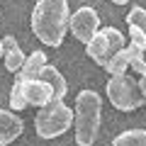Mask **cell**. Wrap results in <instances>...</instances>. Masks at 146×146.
Returning <instances> with one entry per match:
<instances>
[{
    "instance_id": "8fae6325",
    "label": "cell",
    "mask_w": 146,
    "mask_h": 146,
    "mask_svg": "<svg viewBox=\"0 0 146 146\" xmlns=\"http://www.w3.org/2000/svg\"><path fill=\"white\" fill-rule=\"evenodd\" d=\"M44 66H46V54H44V51H34V54H29V56H27L25 66H22L20 73H17V78H20V80L36 78V76H39V71H42Z\"/></svg>"
},
{
    "instance_id": "6da1fadb",
    "label": "cell",
    "mask_w": 146,
    "mask_h": 146,
    "mask_svg": "<svg viewBox=\"0 0 146 146\" xmlns=\"http://www.w3.org/2000/svg\"><path fill=\"white\" fill-rule=\"evenodd\" d=\"M71 10L68 0H36L32 10V32L46 46H61L68 32Z\"/></svg>"
},
{
    "instance_id": "8992f818",
    "label": "cell",
    "mask_w": 146,
    "mask_h": 146,
    "mask_svg": "<svg viewBox=\"0 0 146 146\" xmlns=\"http://www.w3.org/2000/svg\"><path fill=\"white\" fill-rule=\"evenodd\" d=\"M68 29H71V34L76 36L78 42L88 44L90 39L100 32V17H98V12H95V7H88V5L78 7V10L71 15Z\"/></svg>"
},
{
    "instance_id": "7a4b0ae2",
    "label": "cell",
    "mask_w": 146,
    "mask_h": 146,
    "mask_svg": "<svg viewBox=\"0 0 146 146\" xmlns=\"http://www.w3.org/2000/svg\"><path fill=\"white\" fill-rule=\"evenodd\" d=\"M102 100L95 90H80L76 98V144L93 146L100 129Z\"/></svg>"
},
{
    "instance_id": "2e32d148",
    "label": "cell",
    "mask_w": 146,
    "mask_h": 146,
    "mask_svg": "<svg viewBox=\"0 0 146 146\" xmlns=\"http://www.w3.org/2000/svg\"><path fill=\"white\" fill-rule=\"evenodd\" d=\"M129 68L134 73H139V76H144L146 73V61H144V51L136 46H129Z\"/></svg>"
},
{
    "instance_id": "9c48e42d",
    "label": "cell",
    "mask_w": 146,
    "mask_h": 146,
    "mask_svg": "<svg viewBox=\"0 0 146 146\" xmlns=\"http://www.w3.org/2000/svg\"><path fill=\"white\" fill-rule=\"evenodd\" d=\"M3 49H5V54H3V58H5V68L10 73H20V68L25 66V61H27V56L22 54L17 39H15V36H5V39H3Z\"/></svg>"
},
{
    "instance_id": "5b68a950",
    "label": "cell",
    "mask_w": 146,
    "mask_h": 146,
    "mask_svg": "<svg viewBox=\"0 0 146 146\" xmlns=\"http://www.w3.org/2000/svg\"><path fill=\"white\" fill-rule=\"evenodd\" d=\"M122 49H124V34H122L119 29H115V27H102V29L85 44V54H88L95 63H100L102 68L107 66L110 58L115 56L117 51H122Z\"/></svg>"
},
{
    "instance_id": "9a60e30c",
    "label": "cell",
    "mask_w": 146,
    "mask_h": 146,
    "mask_svg": "<svg viewBox=\"0 0 146 146\" xmlns=\"http://www.w3.org/2000/svg\"><path fill=\"white\" fill-rule=\"evenodd\" d=\"M127 25L134 27V29L146 32V10H144V7H139V5H134L129 12H127Z\"/></svg>"
},
{
    "instance_id": "277c9868",
    "label": "cell",
    "mask_w": 146,
    "mask_h": 146,
    "mask_svg": "<svg viewBox=\"0 0 146 146\" xmlns=\"http://www.w3.org/2000/svg\"><path fill=\"white\" fill-rule=\"evenodd\" d=\"M105 90H107V98L110 102L115 105L117 110H122V112H131V110L141 107L144 105V93H141L139 83H136L131 76H112V78L107 80V85H105Z\"/></svg>"
},
{
    "instance_id": "52a82bcc",
    "label": "cell",
    "mask_w": 146,
    "mask_h": 146,
    "mask_svg": "<svg viewBox=\"0 0 146 146\" xmlns=\"http://www.w3.org/2000/svg\"><path fill=\"white\" fill-rule=\"evenodd\" d=\"M20 80V78H17ZM22 88H25V98H27V105H32V107H44V105H49L54 98V90L49 83H44V80L39 78H29V80H22Z\"/></svg>"
},
{
    "instance_id": "30bf717a",
    "label": "cell",
    "mask_w": 146,
    "mask_h": 146,
    "mask_svg": "<svg viewBox=\"0 0 146 146\" xmlns=\"http://www.w3.org/2000/svg\"><path fill=\"white\" fill-rule=\"evenodd\" d=\"M36 78L51 85L54 98H56V100H63V98H66V93H68V83H66V78L61 76V71H58L56 66H49V63H46V66L39 71V76H36Z\"/></svg>"
},
{
    "instance_id": "ac0fdd59",
    "label": "cell",
    "mask_w": 146,
    "mask_h": 146,
    "mask_svg": "<svg viewBox=\"0 0 146 146\" xmlns=\"http://www.w3.org/2000/svg\"><path fill=\"white\" fill-rule=\"evenodd\" d=\"M139 88H141V93H144V98H146V73L141 76V80H139Z\"/></svg>"
},
{
    "instance_id": "d6986e66",
    "label": "cell",
    "mask_w": 146,
    "mask_h": 146,
    "mask_svg": "<svg viewBox=\"0 0 146 146\" xmlns=\"http://www.w3.org/2000/svg\"><path fill=\"white\" fill-rule=\"evenodd\" d=\"M112 3H115V5H127L129 0H112Z\"/></svg>"
},
{
    "instance_id": "4fadbf2b",
    "label": "cell",
    "mask_w": 146,
    "mask_h": 146,
    "mask_svg": "<svg viewBox=\"0 0 146 146\" xmlns=\"http://www.w3.org/2000/svg\"><path fill=\"white\" fill-rule=\"evenodd\" d=\"M127 68H129V46H124L122 51H117L115 56L110 58V63L105 66V71L110 76H124Z\"/></svg>"
},
{
    "instance_id": "ffe728a7",
    "label": "cell",
    "mask_w": 146,
    "mask_h": 146,
    "mask_svg": "<svg viewBox=\"0 0 146 146\" xmlns=\"http://www.w3.org/2000/svg\"><path fill=\"white\" fill-rule=\"evenodd\" d=\"M3 54H5V49H3V39H0V58H3Z\"/></svg>"
},
{
    "instance_id": "ba28073f",
    "label": "cell",
    "mask_w": 146,
    "mask_h": 146,
    "mask_svg": "<svg viewBox=\"0 0 146 146\" xmlns=\"http://www.w3.org/2000/svg\"><path fill=\"white\" fill-rule=\"evenodd\" d=\"M22 129H25V124L17 117V112L0 107V146H10L22 134Z\"/></svg>"
},
{
    "instance_id": "7c38bea8",
    "label": "cell",
    "mask_w": 146,
    "mask_h": 146,
    "mask_svg": "<svg viewBox=\"0 0 146 146\" xmlns=\"http://www.w3.org/2000/svg\"><path fill=\"white\" fill-rule=\"evenodd\" d=\"M112 146H146V129H127L115 136Z\"/></svg>"
},
{
    "instance_id": "3957f363",
    "label": "cell",
    "mask_w": 146,
    "mask_h": 146,
    "mask_svg": "<svg viewBox=\"0 0 146 146\" xmlns=\"http://www.w3.org/2000/svg\"><path fill=\"white\" fill-rule=\"evenodd\" d=\"M73 119H76V112L63 100H51L49 105L39 107V112L34 117L36 136L39 139H56L71 129Z\"/></svg>"
},
{
    "instance_id": "5bb4252c",
    "label": "cell",
    "mask_w": 146,
    "mask_h": 146,
    "mask_svg": "<svg viewBox=\"0 0 146 146\" xmlns=\"http://www.w3.org/2000/svg\"><path fill=\"white\" fill-rule=\"evenodd\" d=\"M10 107L15 110V112H20V110L29 107V105H27V98H25L22 80H15V83H12V90H10Z\"/></svg>"
},
{
    "instance_id": "e0dca14e",
    "label": "cell",
    "mask_w": 146,
    "mask_h": 146,
    "mask_svg": "<svg viewBox=\"0 0 146 146\" xmlns=\"http://www.w3.org/2000/svg\"><path fill=\"white\" fill-rule=\"evenodd\" d=\"M129 39H131V46H136V49H141V51H146V32L129 27Z\"/></svg>"
}]
</instances>
